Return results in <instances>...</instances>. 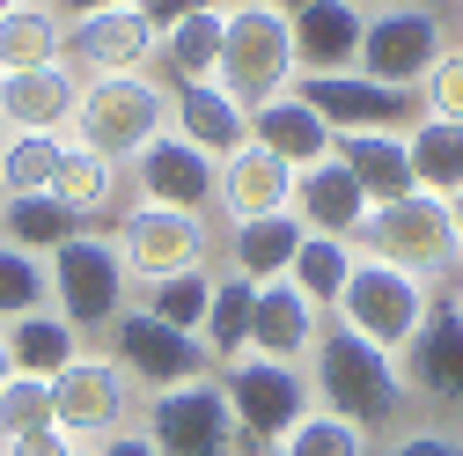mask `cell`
Returning a JSON list of instances; mask_svg holds the SVG:
<instances>
[{"label":"cell","mask_w":463,"mask_h":456,"mask_svg":"<svg viewBox=\"0 0 463 456\" xmlns=\"http://www.w3.org/2000/svg\"><path fill=\"white\" fill-rule=\"evenodd\" d=\"M309 397H317L324 413L354 420L361 434H368V427H390L404 405H412L397 354L368 347L361 331H345V324H331V317H324V338H317V354H309Z\"/></svg>","instance_id":"obj_1"},{"label":"cell","mask_w":463,"mask_h":456,"mask_svg":"<svg viewBox=\"0 0 463 456\" xmlns=\"http://www.w3.org/2000/svg\"><path fill=\"white\" fill-rule=\"evenodd\" d=\"M44 288H52V309H60L81 338L89 331H110V324L133 309L126 251H118V236H96V228H81L74 243H60V251L44 258Z\"/></svg>","instance_id":"obj_2"},{"label":"cell","mask_w":463,"mask_h":456,"mask_svg":"<svg viewBox=\"0 0 463 456\" xmlns=\"http://www.w3.org/2000/svg\"><path fill=\"white\" fill-rule=\"evenodd\" d=\"M434 302H441L434 280H420V272H404V265L361 251V258H354V280H345V295H338V309H331V324L361 331L368 347H383V354H404V347L420 338V324H427Z\"/></svg>","instance_id":"obj_3"},{"label":"cell","mask_w":463,"mask_h":456,"mask_svg":"<svg viewBox=\"0 0 463 456\" xmlns=\"http://www.w3.org/2000/svg\"><path fill=\"white\" fill-rule=\"evenodd\" d=\"M213 81L243 110H258V103L295 89V30H287V15L265 8V0H236V8H228V30H221Z\"/></svg>","instance_id":"obj_4"},{"label":"cell","mask_w":463,"mask_h":456,"mask_svg":"<svg viewBox=\"0 0 463 456\" xmlns=\"http://www.w3.org/2000/svg\"><path fill=\"white\" fill-rule=\"evenodd\" d=\"M155 133H169V89L147 74H96L81 81V110H74V140L110 155V162H133Z\"/></svg>","instance_id":"obj_5"},{"label":"cell","mask_w":463,"mask_h":456,"mask_svg":"<svg viewBox=\"0 0 463 456\" xmlns=\"http://www.w3.org/2000/svg\"><path fill=\"white\" fill-rule=\"evenodd\" d=\"M221 397H228V420H236V449H279L287 427H295L317 397H309V375L287 368V361H265V354H243L213 368Z\"/></svg>","instance_id":"obj_6"},{"label":"cell","mask_w":463,"mask_h":456,"mask_svg":"<svg viewBox=\"0 0 463 456\" xmlns=\"http://www.w3.org/2000/svg\"><path fill=\"white\" fill-rule=\"evenodd\" d=\"M354 251L390 258V265L420 272V280H449V272H456V258H463V243H456V221H449V199H427V192H404V199L375 206Z\"/></svg>","instance_id":"obj_7"},{"label":"cell","mask_w":463,"mask_h":456,"mask_svg":"<svg viewBox=\"0 0 463 456\" xmlns=\"http://www.w3.org/2000/svg\"><path fill=\"white\" fill-rule=\"evenodd\" d=\"M295 96L317 110V119L338 133H412L427 110H420V89H390V81H368L361 67L354 74H295Z\"/></svg>","instance_id":"obj_8"},{"label":"cell","mask_w":463,"mask_h":456,"mask_svg":"<svg viewBox=\"0 0 463 456\" xmlns=\"http://www.w3.org/2000/svg\"><path fill=\"white\" fill-rule=\"evenodd\" d=\"M110 236H118L126 272L140 280V288H147V280H169V272H192V265H213V228H206V214H177V206L133 199Z\"/></svg>","instance_id":"obj_9"},{"label":"cell","mask_w":463,"mask_h":456,"mask_svg":"<svg viewBox=\"0 0 463 456\" xmlns=\"http://www.w3.org/2000/svg\"><path fill=\"white\" fill-rule=\"evenodd\" d=\"M441 44L449 37L427 0H383V8H368V30H361V74L390 89H420L427 67L441 60Z\"/></svg>","instance_id":"obj_10"},{"label":"cell","mask_w":463,"mask_h":456,"mask_svg":"<svg viewBox=\"0 0 463 456\" xmlns=\"http://www.w3.org/2000/svg\"><path fill=\"white\" fill-rule=\"evenodd\" d=\"M110 361L126 368V383H133L140 397H162V390H184V383L213 375V361H206L199 338H192V331H169V324L147 317V309H126L118 324H110Z\"/></svg>","instance_id":"obj_11"},{"label":"cell","mask_w":463,"mask_h":456,"mask_svg":"<svg viewBox=\"0 0 463 456\" xmlns=\"http://www.w3.org/2000/svg\"><path fill=\"white\" fill-rule=\"evenodd\" d=\"M52 427H60L67 442H103V434L133 427V383H126V368L110 354L81 347L67 375H52Z\"/></svg>","instance_id":"obj_12"},{"label":"cell","mask_w":463,"mask_h":456,"mask_svg":"<svg viewBox=\"0 0 463 456\" xmlns=\"http://www.w3.org/2000/svg\"><path fill=\"white\" fill-rule=\"evenodd\" d=\"M140 427L155 434L162 456H236V420H228V397H221L213 375L147 397V420Z\"/></svg>","instance_id":"obj_13"},{"label":"cell","mask_w":463,"mask_h":456,"mask_svg":"<svg viewBox=\"0 0 463 456\" xmlns=\"http://www.w3.org/2000/svg\"><path fill=\"white\" fill-rule=\"evenodd\" d=\"M126 169H133V192H140L147 206H177V214H206V206H213V185H221V162L199 155L177 126L155 133Z\"/></svg>","instance_id":"obj_14"},{"label":"cell","mask_w":463,"mask_h":456,"mask_svg":"<svg viewBox=\"0 0 463 456\" xmlns=\"http://www.w3.org/2000/svg\"><path fill=\"white\" fill-rule=\"evenodd\" d=\"M155 52H162V30L140 8H103V15L67 30V67L89 74V81L96 74H147Z\"/></svg>","instance_id":"obj_15"},{"label":"cell","mask_w":463,"mask_h":456,"mask_svg":"<svg viewBox=\"0 0 463 456\" xmlns=\"http://www.w3.org/2000/svg\"><path fill=\"white\" fill-rule=\"evenodd\" d=\"M397 368H404V390H412L420 405H434V413L463 405V317H456V302L427 309L420 338L397 354Z\"/></svg>","instance_id":"obj_16"},{"label":"cell","mask_w":463,"mask_h":456,"mask_svg":"<svg viewBox=\"0 0 463 456\" xmlns=\"http://www.w3.org/2000/svg\"><path fill=\"white\" fill-rule=\"evenodd\" d=\"M74 110H81V74L67 60L0 74V126H8V133H52V140H67L74 133Z\"/></svg>","instance_id":"obj_17"},{"label":"cell","mask_w":463,"mask_h":456,"mask_svg":"<svg viewBox=\"0 0 463 456\" xmlns=\"http://www.w3.org/2000/svg\"><path fill=\"white\" fill-rule=\"evenodd\" d=\"M368 192L354 185V169H345L338 155L295 169V221L309 228V236H338V243H361V228H368Z\"/></svg>","instance_id":"obj_18"},{"label":"cell","mask_w":463,"mask_h":456,"mask_svg":"<svg viewBox=\"0 0 463 456\" xmlns=\"http://www.w3.org/2000/svg\"><path fill=\"white\" fill-rule=\"evenodd\" d=\"M287 30H295V74H354L368 8L361 0H309L302 15H287Z\"/></svg>","instance_id":"obj_19"},{"label":"cell","mask_w":463,"mask_h":456,"mask_svg":"<svg viewBox=\"0 0 463 456\" xmlns=\"http://www.w3.org/2000/svg\"><path fill=\"white\" fill-rule=\"evenodd\" d=\"M169 126H177L199 155H213V162L250 147V110L228 96L221 81H177V89H169Z\"/></svg>","instance_id":"obj_20"},{"label":"cell","mask_w":463,"mask_h":456,"mask_svg":"<svg viewBox=\"0 0 463 456\" xmlns=\"http://www.w3.org/2000/svg\"><path fill=\"white\" fill-rule=\"evenodd\" d=\"M317 338H324V309L295 288V280H272V288H258V309H250V354L302 368V361L317 354Z\"/></svg>","instance_id":"obj_21"},{"label":"cell","mask_w":463,"mask_h":456,"mask_svg":"<svg viewBox=\"0 0 463 456\" xmlns=\"http://www.w3.org/2000/svg\"><path fill=\"white\" fill-rule=\"evenodd\" d=\"M213 206L228 214V228H236V221H265V214H295V169L250 140L243 155H228V162H221Z\"/></svg>","instance_id":"obj_22"},{"label":"cell","mask_w":463,"mask_h":456,"mask_svg":"<svg viewBox=\"0 0 463 456\" xmlns=\"http://www.w3.org/2000/svg\"><path fill=\"white\" fill-rule=\"evenodd\" d=\"M302 236H309V228H302L295 214L236 221V228L221 236V272L250 280V288H272V280H287V272H295V251H302Z\"/></svg>","instance_id":"obj_23"},{"label":"cell","mask_w":463,"mask_h":456,"mask_svg":"<svg viewBox=\"0 0 463 456\" xmlns=\"http://www.w3.org/2000/svg\"><path fill=\"white\" fill-rule=\"evenodd\" d=\"M250 140H258L265 155H279L287 169H309V162H324V155H331V126L317 119V110H309L295 89L250 110Z\"/></svg>","instance_id":"obj_24"},{"label":"cell","mask_w":463,"mask_h":456,"mask_svg":"<svg viewBox=\"0 0 463 456\" xmlns=\"http://www.w3.org/2000/svg\"><path fill=\"white\" fill-rule=\"evenodd\" d=\"M331 155L354 169V185L368 192V206H390L404 192H420L412 185V162H404V133H338Z\"/></svg>","instance_id":"obj_25"},{"label":"cell","mask_w":463,"mask_h":456,"mask_svg":"<svg viewBox=\"0 0 463 456\" xmlns=\"http://www.w3.org/2000/svg\"><path fill=\"white\" fill-rule=\"evenodd\" d=\"M67 30H74V23L52 8V0H15V8L0 15V74L67 60Z\"/></svg>","instance_id":"obj_26"},{"label":"cell","mask_w":463,"mask_h":456,"mask_svg":"<svg viewBox=\"0 0 463 456\" xmlns=\"http://www.w3.org/2000/svg\"><path fill=\"white\" fill-rule=\"evenodd\" d=\"M8 354H15V375H37V383H52V375H67L74 368V354H81V331L60 317V309H30V317H15L8 324Z\"/></svg>","instance_id":"obj_27"},{"label":"cell","mask_w":463,"mask_h":456,"mask_svg":"<svg viewBox=\"0 0 463 456\" xmlns=\"http://www.w3.org/2000/svg\"><path fill=\"white\" fill-rule=\"evenodd\" d=\"M250 309H258V288L236 272H213V302H206V324H199V347L213 368L243 361L250 354Z\"/></svg>","instance_id":"obj_28"},{"label":"cell","mask_w":463,"mask_h":456,"mask_svg":"<svg viewBox=\"0 0 463 456\" xmlns=\"http://www.w3.org/2000/svg\"><path fill=\"white\" fill-rule=\"evenodd\" d=\"M81 236V214L60 206L52 192H30V199H0V243H15L30 258H52L60 243Z\"/></svg>","instance_id":"obj_29"},{"label":"cell","mask_w":463,"mask_h":456,"mask_svg":"<svg viewBox=\"0 0 463 456\" xmlns=\"http://www.w3.org/2000/svg\"><path fill=\"white\" fill-rule=\"evenodd\" d=\"M404 162H412V185L427 199H456L463 192V126L420 119L412 133H404Z\"/></svg>","instance_id":"obj_30"},{"label":"cell","mask_w":463,"mask_h":456,"mask_svg":"<svg viewBox=\"0 0 463 456\" xmlns=\"http://www.w3.org/2000/svg\"><path fill=\"white\" fill-rule=\"evenodd\" d=\"M221 30H228V8L213 0V8H199V15H184V23L162 30V52H155V60L177 74V81H213V67H221Z\"/></svg>","instance_id":"obj_31"},{"label":"cell","mask_w":463,"mask_h":456,"mask_svg":"<svg viewBox=\"0 0 463 456\" xmlns=\"http://www.w3.org/2000/svg\"><path fill=\"white\" fill-rule=\"evenodd\" d=\"M52 199L74 206L81 221H89V214H110V206H118V162L96 155V147H81V140H67L60 177H52Z\"/></svg>","instance_id":"obj_32"},{"label":"cell","mask_w":463,"mask_h":456,"mask_svg":"<svg viewBox=\"0 0 463 456\" xmlns=\"http://www.w3.org/2000/svg\"><path fill=\"white\" fill-rule=\"evenodd\" d=\"M206 302H213V265H192V272L147 280L133 309H147V317H162L169 331H192V338H199V324H206Z\"/></svg>","instance_id":"obj_33"},{"label":"cell","mask_w":463,"mask_h":456,"mask_svg":"<svg viewBox=\"0 0 463 456\" xmlns=\"http://www.w3.org/2000/svg\"><path fill=\"white\" fill-rule=\"evenodd\" d=\"M60 155H67V140H52V133H8V140H0V199L52 192Z\"/></svg>","instance_id":"obj_34"},{"label":"cell","mask_w":463,"mask_h":456,"mask_svg":"<svg viewBox=\"0 0 463 456\" xmlns=\"http://www.w3.org/2000/svg\"><path fill=\"white\" fill-rule=\"evenodd\" d=\"M354 243H338V236H302V251H295V272H287V280H295V288L331 317L338 309V295H345V280H354Z\"/></svg>","instance_id":"obj_35"},{"label":"cell","mask_w":463,"mask_h":456,"mask_svg":"<svg viewBox=\"0 0 463 456\" xmlns=\"http://www.w3.org/2000/svg\"><path fill=\"white\" fill-rule=\"evenodd\" d=\"M272 456H368V434H361L354 420H338V413L309 405L295 427H287V442H279Z\"/></svg>","instance_id":"obj_36"},{"label":"cell","mask_w":463,"mask_h":456,"mask_svg":"<svg viewBox=\"0 0 463 456\" xmlns=\"http://www.w3.org/2000/svg\"><path fill=\"white\" fill-rule=\"evenodd\" d=\"M52 302V288H44V258H30V251H15V243H0V331H8L15 317H30V309H44Z\"/></svg>","instance_id":"obj_37"},{"label":"cell","mask_w":463,"mask_h":456,"mask_svg":"<svg viewBox=\"0 0 463 456\" xmlns=\"http://www.w3.org/2000/svg\"><path fill=\"white\" fill-rule=\"evenodd\" d=\"M23 434H60L52 427V383L37 375H15L0 390V442H23Z\"/></svg>","instance_id":"obj_38"},{"label":"cell","mask_w":463,"mask_h":456,"mask_svg":"<svg viewBox=\"0 0 463 456\" xmlns=\"http://www.w3.org/2000/svg\"><path fill=\"white\" fill-rule=\"evenodd\" d=\"M420 110H427V119L463 126V44H441V60H434L427 81H420Z\"/></svg>","instance_id":"obj_39"},{"label":"cell","mask_w":463,"mask_h":456,"mask_svg":"<svg viewBox=\"0 0 463 456\" xmlns=\"http://www.w3.org/2000/svg\"><path fill=\"white\" fill-rule=\"evenodd\" d=\"M383 456H463V442H456V434H441V427H404Z\"/></svg>","instance_id":"obj_40"},{"label":"cell","mask_w":463,"mask_h":456,"mask_svg":"<svg viewBox=\"0 0 463 456\" xmlns=\"http://www.w3.org/2000/svg\"><path fill=\"white\" fill-rule=\"evenodd\" d=\"M89 449H96V456H162L147 427H118V434H103V442H89Z\"/></svg>","instance_id":"obj_41"},{"label":"cell","mask_w":463,"mask_h":456,"mask_svg":"<svg viewBox=\"0 0 463 456\" xmlns=\"http://www.w3.org/2000/svg\"><path fill=\"white\" fill-rule=\"evenodd\" d=\"M133 8H140L155 30H169V23H184V15H199V8H213V0H133Z\"/></svg>","instance_id":"obj_42"},{"label":"cell","mask_w":463,"mask_h":456,"mask_svg":"<svg viewBox=\"0 0 463 456\" xmlns=\"http://www.w3.org/2000/svg\"><path fill=\"white\" fill-rule=\"evenodd\" d=\"M8 456H60L67 449V434H23V442H0Z\"/></svg>","instance_id":"obj_43"},{"label":"cell","mask_w":463,"mask_h":456,"mask_svg":"<svg viewBox=\"0 0 463 456\" xmlns=\"http://www.w3.org/2000/svg\"><path fill=\"white\" fill-rule=\"evenodd\" d=\"M67 23H89V15H103V8H133V0H52Z\"/></svg>","instance_id":"obj_44"},{"label":"cell","mask_w":463,"mask_h":456,"mask_svg":"<svg viewBox=\"0 0 463 456\" xmlns=\"http://www.w3.org/2000/svg\"><path fill=\"white\" fill-rule=\"evenodd\" d=\"M15 383V354H8V331H0V390Z\"/></svg>","instance_id":"obj_45"},{"label":"cell","mask_w":463,"mask_h":456,"mask_svg":"<svg viewBox=\"0 0 463 456\" xmlns=\"http://www.w3.org/2000/svg\"><path fill=\"white\" fill-rule=\"evenodd\" d=\"M449 221H456V243H463V192L449 199Z\"/></svg>","instance_id":"obj_46"},{"label":"cell","mask_w":463,"mask_h":456,"mask_svg":"<svg viewBox=\"0 0 463 456\" xmlns=\"http://www.w3.org/2000/svg\"><path fill=\"white\" fill-rule=\"evenodd\" d=\"M265 8H279V15H302V8H309V0H265Z\"/></svg>","instance_id":"obj_47"},{"label":"cell","mask_w":463,"mask_h":456,"mask_svg":"<svg viewBox=\"0 0 463 456\" xmlns=\"http://www.w3.org/2000/svg\"><path fill=\"white\" fill-rule=\"evenodd\" d=\"M60 456H96V449H89V442H67V449H60Z\"/></svg>","instance_id":"obj_48"},{"label":"cell","mask_w":463,"mask_h":456,"mask_svg":"<svg viewBox=\"0 0 463 456\" xmlns=\"http://www.w3.org/2000/svg\"><path fill=\"white\" fill-rule=\"evenodd\" d=\"M449 302H456V317H463V280H456V295H449Z\"/></svg>","instance_id":"obj_49"},{"label":"cell","mask_w":463,"mask_h":456,"mask_svg":"<svg viewBox=\"0 0 463 456\" xmlns=\"http://www.w3.org/2000/svg\"><path fill=\"white\" fill-rule=\"evenodd\" d=\"M236 456H272V449H236Z\"/></svg>","instance_id":"obj_50"},{"label":"cell","mask_w":463,"mask_h":456,"mask_svg":"<svg viewBox=\"0 0 463 456\" xmlns=\"http://www.w3.org/2000/svg\"><path fill=\"white\" fill-rule=\"evenodd\" d=\"M8 8H15V0H0V15H8Z\"/></svg>","instance_id":"obj_51"},{"label":"cell","mask_w":463,"mask_h":456,"mask_svg":"<svg viewBox=\"0 0 463 456\" xmlns=\"http://www.w3.org/2000/svg\"><path fill=\"white\" fill-rule=\"evenodd\" d=\"M0 140H8V126H0Z\"/></svg>","instance_id":"obj_52"},{"label":"cell","mask_w":463,"mask_h":456,"mask_svg":"<svg viewBox=\"0 0 463 456\" xmlns=\"http://www.w3.org/2000/svg\"><path fill=\"white\" fill-rule=\"evenodd\" d=\"M0 456H8V449H0Z\"/></svg>","instance_id":"obj_53"},{"label":"cell","mask_w":463,"mask_h":456,"mask_svg":"<svg viewBox=\"0 0 463 456\" xmlns=\"http://www.w3.org/2000/svg\"><path fill=\"white\" fill-rule=\"evenodd\" d=\"M375 8H383V0H375Z\"/></svg>","instance_id":"obj_54"}]
</instances>
